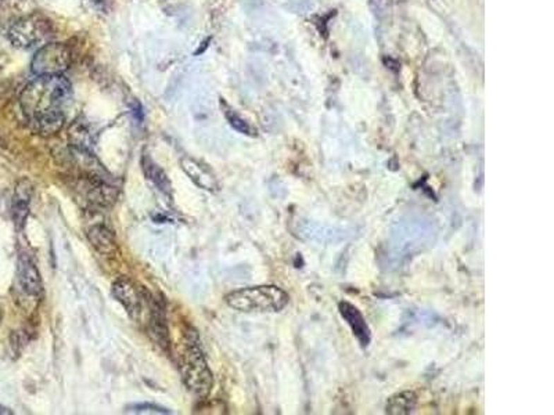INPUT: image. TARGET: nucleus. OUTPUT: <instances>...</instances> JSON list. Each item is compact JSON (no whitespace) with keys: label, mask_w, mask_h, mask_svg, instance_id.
Wrapping results in <instances>:
<instances>
[{"label":"nucleus","mask_w":554,"mask_h":415,"mask_svg":"<svg viewBox=\"0 0 554 415\" xmlns=\"http://www.w3.org/2000/svg\"><path fill=\"white\" fill-rule=\"evenodd\" d=\"M0 320H1V313H0Z\"/></svg>","instance_id":"obj_19"},{"label":"nucleus","mask_w":554,"mask_h":415,"mask_svg":"<svg viewBox=\"0 0 554 415\" xmlns=\"http://www.w3.org/2000/svg\"><path fill=\"white\" fill-rule=\"evenodd\" d=\"M112 294L117 298V301H119L124 305V308L134 320H138L141 317L143 309L150 296V294L146 289L138 288L132 281L126 278H121L115 281L112 287Z\"/></svg>","instance_id":"obj_6"},{"label":"nucleus","mask_w":554,"mask_h":415,"mask_svg":"<svg viewBox=\"0 0 554 415\" xmlns=\"http://www.w3.org/2000/svg\"><path fill=\"white\" fill-rule=\"evenodd\" d=\"M18 282L21 289L30 296H39L42 292V278L35 266L34 260L27 253L18 258Z\"/></svg>","instance_id":"obj_7"},{"label":"nucleus","mask_w":554,"mask_h":415,"mask_svg":"<svg viewBox=\"0 0 554 415\" xmlns=\"http://www.w3.org/2000/svg\"><path fill=\"white\" fill-rule=\"evenodd\" d=\"M88 239L92 246L102 255H115L118 252V243L115 236L103 224L93 226L88 231Z\"/></svg>","instance_id":"obj_11"},{"label":"nucleus","mask_w":554,"mask_h":415,"mask_svg":"<svg viewBox=\"0 0 554 415\" xmlns=\"http://www.w3.org/2000/svg\"><path fill=\"white\" fill-rule=\"evenodd\" d=\"M197 335H187L179 354V370L182 380L190 392L199 397H207L212 389V374L206 356L197 344Z\"/></svg>","instance_id":"obj_2"},{"label":"nucleus","mask_w":554,"mask_h":415,"mask_svg":"<svg viewBox=\"0 0 554 415\" xmlns=\"http://www.w3.org/2000/svg\"><path fill=\"white\" fill-rule=\"evenodd\" d=\"M182 169L184 173L203 190L207 191H215L218 188V180L211 172V169L207 165L193 160V158H182L180 161Z\"/></svg>","instance_id":"obj_9"},{"label":"nucleus","mask_w":554,"mask_h":415,"mask_svg":"<svg viewBox=\"0 0 554 415\" xmlns=\"http://www.w3.org/2000/svg\"><path fill=\"white\" fill-rule=\"evenodd\" d=\"M125 413L129 414H172V411L155 406V404H150V403H141V404H132L129 406Z\"/></svg>","instance_id":"obj_16"},{"label":"nucleus","mask_w":554,"mask_h":415,"mask_svg":"<svg viewBox=\"0 0 554 415\" xmlns=\"http://www.w3.org/2000/svg\"><path fill=\"white\" fill-rule=\"evenodd\" d=\"M72 89L63 75L37 76L20 96L23 114L35 133L50 136L66 122Z\"/></svg>","instance_id":"obj_1"},{"label":"nucleus","mask_w":554,"mask_h":415,"mask_svg":"<svg viewBox=\"0 0 554 415\" xmlns=\"http://www.w3.org/2000/svg\"><path fill=\"white\" fill-rule=\"evenodd\" d=\"M338 311H340V314L343 315V318L348 323V325L350 327L353 335L356 337V339L359 341L362 347L369 346L370 339H372L370 328L359 309L349 302H341L338 305Z\"/></svg>","instance_id":"obj_8"},{"label":"nucleus","mask_w":554,"mask_h":415,"mask_svg":"<svg viewBox=\"0 0 554 415\" xmlns=\"http://www.w3.org/2000/svg\"><path fill=\"white\" fill-rule=\"evenodd\" d=\"M209 40H211V39H208V40H204V42L201 43L203 46H201V47H200V49H199L197 52H194V56H199V54H201V53H204V50H206V49H207L208 47V43H209Z\"/></svg>","instance_id":"obj_17"},{"label":"nucleus","mask_w":554,"mask_h":415,"mask_svg":"<svg viewBox=\"0 0 554 415\" xmlns=\"http://www.w3.org/2000/svg\"><path fill=\"white\" fill-rule=\"evenodd\" d=\"M71 50L63 43H46L35 53L31 69L37 76L63 75L71 64Z\"/></svg>","instance_id":"obj_5"},{"label":"nucleus","mask_w":554,"mask_h":415,"mask_svg":"<svg viewBox=\"0 0 554 415\" xmlns=\"http://www.w3.org/2000/svg\"><path fill=\"white\" fill-rule=\"evenodd\" d=\"M31 197H33V184L28 180H21L17 184L13 197V205H11L13 220L17 227H23L27 220V216L30 213Z\"/></svg>","instance_id":"obj_10"},{"label":"nucleus","mask_w":554,"mask_h":415,"mask_svg":"<svg viewBox=\"0 0 554 415\" xmlns=\"http://www.w3.org/2000/svg\"><path fill=\"white\" fill-rule=\"evenodd\" d=\"M95 3H98V4H100V3H103V0H93Z\"/></svg>","instance_id":"obj_18"},{"label":"nucleus","mask_w":554,"mask_h":415,"mask_svg":"<svg viewBox=\"0 0 554 415\" xmlns=\"http://www.w3.org/2000/svg\"><path fill=\"white\" fill-rule=\"evenodd\" d=\"M220 104H222L223 114H225L228 122L230 124V126H232L235 131L240 132L242 135H247V136H257V131H255L244 118H242L235 109H232L229 105H226V103H225L223 100L220 102Z\"/></svg>","instance_id":"obj_15"},{"label":"nucleus","mask_w":554,"mask_h":415,"mask_svg":"<svg viewBox=\"0 0 554 415\" xmlns=\"http://www.w3.org/2000/svg\"><path fill=\"white\" fill-rule=\"evenodd\" d=\"M53 35L50 23L39 16H28L11 25L8 30V39L14 47L18 49H34L37 46H45Z\"/></svg>","instance_id":"obj_4"},{"label":"nucleus","mask_w":554,"mask_h":415,"mask_svg":"<svg viewBox=\"0 0 554 415\" xmlns=\"http://www.w3.org/2000/svg\"><path fill=\"white\" fill-rule=\"evenodd\" d=\"M141 165H143V171L146 173V176L164 193V194H167L168 197L171 196V193H172V187H171V181H170V179L167 177V174L165 172L157 165V164H154V161L153 160H150L148 157H144L143 158V161H141Z\"/></svg>","instance_id":"obj_13"},{"label":"nucleus","mask_w":554,"mask_h":415,"mask_svg":"<svg viewBox=\"0 0 554 415\" xmlns=\"http://www.w3.org/2000/svg\"><path fill=\"white\" fill-rule=\"evenodd\" d=\"M288 294L276 285L247 287L226 295V303L242 313H276L288 303Z\"/></svg>","instance_id":"obj_3"},{"label":"nucleus","mask_w":554,"mask_h":415,"mask_svg":"<svg viewBox=\"0 0 554 415\" xmlns=\"http://www.w3.org/2000/svg\"><path fill=\"white\" fill-rule=\"evenodd\" d=\"M417 404V396L413 392H402L392 396L385 407L388 414H411Z\"/></svg>","instance_id":"obj_12"},{"label":"nucleus","mask_w":554,"mask_h":415,"mask_svg":"<svg viewBox=\"0 0 554 415\" xmlns=\"http://www.w3.org/2000/svg\"><path fill=\"white\" fill-rule=\"evenodd\" d=\"M69 140L71 144L81 152H88L92 144V138L86 124L78 119L69 129Z\"/></svg>","instance_id":"obj_14"}]
</instances>
